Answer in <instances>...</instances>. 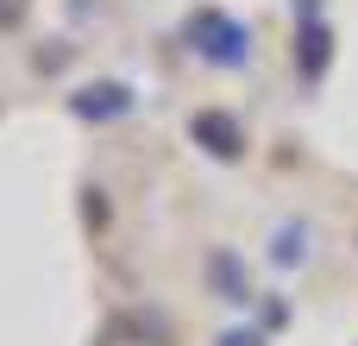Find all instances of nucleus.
Masks as SVG:
<instances>
[{
    "label": "nucleus",
    "instance_id": "obj_1",
    "mask_svg": "<svg viewBox=\"0 0 358 346\" xmlns=\"http://www.w3.org/2000/svg\"><path fill=\"white\" fill-rule=\"evenodd\" d=\"M189 38H195V50H201L208 63H227V69L252 57V32H245V25H233V19H220V13L189 19Z\"/></svg>",
    "mask_w": 358,
    "mask_h": 346
},
{
    "label": "nucleus",
    "instance_id": "obj_2",
    "mask_svg": "<svg viewBox=\"0 0 358 346\" xmlns=\"http://www.w3.org/2000/svg\"><path fill=\"white\" fill-rule=\"evenodd\" d=\"M189 132H195V139H208V151H220V158H233V151H239V132H233V120H220V113H195V120H189Z\"/></svg>",
    "mask_w": 358,
    "mask_h": 346
},
{
    "label": "nucleus",
    "instance_id": "obj_3",
    "mask_svg": "<svg viewBox=\"0 0 358 346\" xmlns=\"http://www.w3.org/2000/svg\"><path fill=\"white\" fill-rule=\"evenodd\" d=\"M76 107H82V113H120V107H126V95H120V88H88Z\"/></svg>",
    "mask_w": 358,
    "mask_h": 346
},
{
    "label": "nucleus",
    "instance_id": "obj_4",
    "mask_svg": "<svg viewBox=\"0 0 358 346\" xmlns=\"http://www.w3.org/2000/svg\"><path fill=\"white\" fill-rule=\"evenodd\" d=\"M302 44H308L302 57H308V76H315V69H321V57H327V32H321V25H308V38H302Z\"/></svg>",
    "mask_w": 358,
    "mask_h": 346
},
{
    "label": "nucleus",
    "instance_id": "obj_5",
    "mask_svg": "<svg viewBox=\"0 0 358 346\" xmlns=\"http://www.w3.org/2000/svg\"><path fill=\"white\" fill-rule=\"evenodd\" d=\"M277 258H283V265L302 258V233H283V240H277Z\"/></svg>",
    "mask_w": 358,
    "mask_h": 346
},
{
    "label": "nucleus",
    "instance_id": "obj_6",
    "mask_svg": "<svg viewBox=\"0 0 358 346\" xmlns=\"http://www.w3.org/2000/svg\"><path fill=\"white\" fill-rule=\"evenodd\" d=\"M220 346H258V340H252V334H227Z\"/></svg>",
    "mask_w": 358,
    "mask_h": 346
}]
</instances>
